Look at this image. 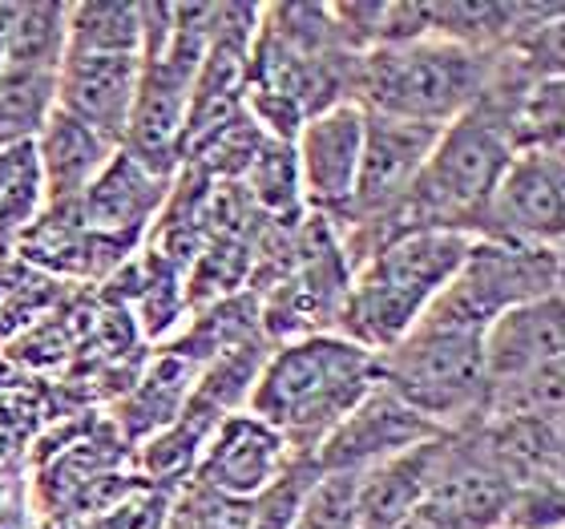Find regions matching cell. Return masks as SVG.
<instances>
[{"label": "cell", "instance_id": "obj_22", "mask_svg": "<svg viewBox=\"0 0 565 529\" xmlns=\"http://www.w3.org/2000/svg\"><path fill=\"white\" fill-rule=\"evenodd\" d=\"M250 190L263 207L271 211H287L295 199H299V170H295V154L291 141H263L259 150L250 154L247 162Z\"/></svg>", "mask_w": 565, "mask_h": 529}, {"label": "cell", "instance_id": "obj_8", "mask_svg": "<svg viewBox=\"0 0 565 529\" xmlns=\"http://www.w3.org/2000/svg\"><path fill=\"white\" fill-rule=\"evenodd\" d=\"M436 436V424L424 421L404 400L392 396L384 384L367 392L323 441H319V473H364L388 457Z\"/></svg>", "mask_w": 565, "mask_h": 529}, {"label": "cell", "instance_id": "obj_21", "mask_svg": "<svg viewBox=\"0 0 565 529\" xmlns=\"http://www.w3.org/2000/svg\"><path fill=\"white\" fill-rule=\"evenodd\" d=\"M223 424V409H214L211 400H194L190 412H182V421L170 424L158 441H150L146 448V465L150 473H178L182 465L199 457V448L211 445L214 429Z\"/></svg>", "mask_w": 565, "mask_h": 529}, {"label": "cell", "instance_id": "obj_11", "mask_svg": "<svg viewBox=\"0 0 565 529\" xmlns=\"http://www.w3.org/2000/svg\"><path fill=\"white\" fill-rule=\"evenodd\" d=\"M562 348H565L562 292L509 307L505 316H497L481 331L484 392L513 389L521 380L562 364Z\"/></svg>", "mask_w": 565, "mask_h": 529}, {"label": "cell", "instance_id": "obj_1", "mask_svg": "<svg viewBox=\"0 0 565 529\" xmlns=\"http://www.w3.org/2000/svg\"><path fill=\"white\" fill-rule=\"evenodd\" d=\"M376 389V356L343 336H307L275 352L250 384V416L282 445H316Z\"/></svg>", "mask_w": 565, "mask_h": 529}, {"label": "cell", "instance_id": "obj_10", "mask_svg": "<svg viewBox=\"0 0 565 529\" xmlns=\"http://www.w3.org/2000/svg\"><path fill=\"white\" fill-rule=\"evenodd\" d=\"M436 134L440 130H433V126L364 114V150H360V170H355L348 211L360 219H376V214L404 207L424 162H428Z\"/></svg>", "mask_w": 565, "mask_h": 529}, {"label": "cell", "instance_id": "obj_19", "mask_svg": "<svg viewBox=\"0 0 565 529\" xmlns=\"http://www.w3.org/2000/svg\"><path fill=\"white\" fill-rule=\"evenodd\" d=\"M57 73L4 70L0 73V154L12 146H29L49 121L57 97H53Z\"/></svg>", "mask_w": 565, "mask_h": 529}, {"label": "cell", "instance_id": "obj_12", "mask_svg": "<svg viewBox=\"0 0 565 529\" xmlns=\"http://www.w3.org/2000/svg\"><path fill=\"white\" fill-rule=\"evenodd\" d=\"M141 57H106V53H65L57 77H53V97L57 109L89 126L94 134L118 146L126 138L134 94H138Z\"/></svg>", "mask_w": 565, "mask_h": 529}, {"label": "cell", "instance_id": "obj_14", "mask_svg": "<svg viewBox=\"0 0 565 529\" xmlns=\"http://www.w3.org/2000/svg\"><path fill=\"white\" fill-rule=\"evenodd\" d=\"M114 154H118V146H109L102 134H94L89 126L53 106V114L33 141L36 174H41L49 207H77Z\"/></svg>", "mask_w": 565, "mask_h": 529}, {"label": "cell", "instance_id": "obj_4", "mask_svg": "<svg viewBox=\"0 0 565 529\" xmlns=\"http://www.w3.org/2000/svg\"><path fill=\"white\" fill-rule=\"evenodd\" d=\"M513 158V138L505 126L472 106L457 121L436 134L428 162L416 178L408 207L416 211V226L440 231H469V219H481L484 202L493 194L497 178Z\"/></svg>", "mask_w": 565, "mask_h": 529}, {"label": "cell", "instance_id": "obj_6", "mask_svg": "<svg viewBox=\"0 0 565 529\" xmlns=\"http://www.w3.org/2000/svg\"><path fill=\"white\" fill-rule=\"evenodd\" d=\"M376 384L433 424L465 416L484 396L481 336L416 324L396 348L376 356Z\"/></svg>", "mask_w": 565, "mask_h": 529}, {"label": "cell", "instance_id": "obj_3", "mask_svg": "<svg viewBox=\"0 0 565 529\" xmlns=\"http://www.w3.org/2000/svg\"><path fill=\"white\" fill-rule=\"evenodd\" d=\"M355 89L364 114L445 130L481 94V57L445 36H416L367 49L355 61Z\"/></svg>", "mask_w": 565, "mask_h": 529}, {"label": "cell", "instance_id": "obj_23", "mask_svg": "<svg viewBox=\"0 0 565 529\" xmlns=\"http://www.w3.org/2000/svg\"><path fill=\"white\" fill-rule=\"evenodd\" d=\"M158 501H138L130 509H118V518L109 521L106 529H158Z\"/></svg>", "mask_w": 565, "mask_h": 529}, {"label": "cell", "instance_id": "obj_13", "mask_svg": "<svg viewBox=\"0 0 565 529\" xmlns=\"http://www.w3.org/2000/svg\"><path fill=\"white\" fill-rule=\"evenodd\" d=\"M202 453V477L211 489L226 497H255L279 477L287 445L259 416H223Z\"/></svg>", "mask_w": 565, "mask_h": 529}, {"label": "cell", "instance_id": "obj_18", "mask_svg": "<svg viewBox=\"0 0 565 529\" xmlns=\"http://www.w3.org/2000/svg\"><path fill=\"white\" fill-rule=\"evenodd\" d=\"M141 4H70L65 12V53L141 57Z\"/></svg>", "mask_w": 565, "mask_h": 529}, {"label": "cell", "instance_id": "obj_17", "mask_svg": "<svg viewBox=\"0 0 565 529\" xmlns=\"http://www.w3.org/2000/svg\"><path fill=\"white\" fill-rule=\"evenodd\" d=\"M65 12L70 4H9L4 70L57 73L65 61Z\"/></svg>", "mask_w": 565, "mask_h": 529}, {"label": "cell", "instance_id": "obj_9", "mask_svg": "<svg viewBox=\"0 0 565 529\" xmlns=\"http://www.w3.org/2000/svg\"><path fill=\"white\" fill-rule=\"evenodd\" d=\"M364 150V109L360 102H335L295 130L291 154L299 190L319 211H348Z\"/></svg>", "mask_w": 565, "mask_h": 529}, {"label": "cell", "instance_id": "obj_20", "mask_svg": "<svg viewBox=\"0 0 565 529\" xmlns=\"http://www.w3.org/2000/svg\"><path fill=\"white\" fill-rule=\"evenodd\" d=\"M291 529H360V473H323L295 506Z\"/></svg>", "mask_w": 565, "mask_h": 529}, {"label": "cell", "instance_id": "obj_5", "mask_svg": "<svg viewBox=\"0 0 565 529\" xmlns=\"http://www.w3.org/2000/svg\"><path fill=\"white\" fill-rule=\"evenodd\" d=\"M557 279H562V267L554 247H509L493 239L484 243L477 239L469 260L460 263L457 275L445 283V292L428 304L420 324L481 336L509 307L554 295Z\"/></svg>", "mask_w": 565, "mask_h": 529}, {"label": "cell", "instance_id": "obj_2", "mask_svg": "<svg viewBox=\"0 0 565 529\" xmlns=\"http://www.w3.org/2000/svg\"><path fill=\"white\" fill-rule=\"evenodd\" d=\"M477 239L465 231H440V226H413L372 255L355 283L348 287V340L367 352H388L420 324L445 283L469 260Z\"/></svg>", "mask_w": 565, "mask_h": 529}, {"label": "cell", "instance_id": "obj_15", "mask_svg": "<svg viewBox=\"0 0 565 529\" xmlns=\"http://www.w3.org/2000/svg\"><path fill=\"white\" fill-rule=\"evenodd\" d=\"M448 448L424 441L401 457H388L360 473V529H396L424 497L433 494Z\"/></svg>", "mask_w": 565, "mask_h": 529}, {"label": "cell", "instance_id": "obj_16", "mask_svg": "<svg viewBox=\"0 0 565 529\" xmlns=\"http://www.w3.org/2000/svg\"><path fill=\"white\" fill-rule=\"evenodd\" d=\"M166 194V178L150 174L146 166H138L130 154H114L106 170L94 178V187L85 190L77 202V214L89 235H134L150 223V214L158 211V202Z\"/></svg>", "mask_w": 565, "mask_h": 529}, {"label": "cell", "instance_id": "obj_7", "mask_svg": "<svg viewBox=\"0 0 565 529\" xmlns=\"http://www.w3.org/2000/svg\"><path fill=\"white\" fill-rule=\"evenodd\" d=\"M484 223L493 243L509 247H550L565 226V166L557 146L533 141L513 150L484 202Z\"/></svg>", "mask_w": 565, "mask_h": 529}]
</instances>
